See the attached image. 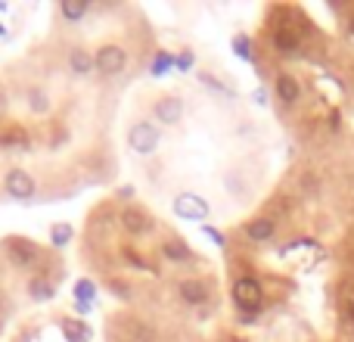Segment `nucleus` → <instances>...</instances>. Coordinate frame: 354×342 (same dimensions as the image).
<instances>
[{"instance_id":"nucleus-20","label":"nucleus","mask_w":354,"mask_h":342,"mask_svg":"<svg viewBox=\"0 0 354 342\" xmlns=\"http://www.w3.org/2000/svg\"><path fill=\"white\" fill-rule=\"evenodd\" d=\"M122 258H124L128 264H134V268H140V271H149V274H156V268H153V264H149L143 255H137L134 246H124V249H122Z\"/></svg>"},{"instance_id":"nucleus-19","label":"nucleus","mask_w":354,"mask_h":342,"mask_svg":"<svg viewBox=\"0 0 354 342\" xmlns=\"http://www.w3.org/2000/svg\"><path fill=\"white\" fill-rule=\"evenodd\" d=\"M62 330H66V336L72 342H87L91 339V327H87L84 321H62Z\"/></svg>"},{"instance_id":"nucleus-21","label":"nucleus","mask_w":354,"mask_h":342,"mask_svg":"<svg viewBox=\"0 0 354 342\" xmlns=\"http://www.w3.org/2000/svg\"><path fill=\"white\" fill-rule=\"evenodd\" d=\"M28 100H31V112H37V116H44V112H50V97L41 91V87H35V91L28 93Z\"/></svg>"},{"instance_id":"nucleus-29","label":"nucleus","mask_w":354,"mask_h":342,"mask_svg":"<svg viewBox=\"0 0 354 342\" xmlns=\"http://www.w3.org/2000/svg\"><path fill=\"white\" fill-rule=\"evenodd\" d=\"M351 35H354V19H351Z\"/></svg>"},{"instance_id":"nucleus-6","label":"nucleus","mask_w":354,"mask_h":342,"mask_svg":"<svg viewBox=\"0 0 354 342\" xmlns=\"http://www.w3.org/2000/svg\"><path fill=\"white\" fill-rule=\"evenodd\" d=\"M118 224H122V231L131 233V237H143V233L153 231V215H147L137 206H128V208H122V215H118Z\"/></svg>"},{"instance_id":"nucleus-12","label":"nucleus","mask_w":354,"mask_h":342,"mask_svg":"<svg viewBox=\"0 0 354 342\" xmlns=\"http://www.w3.org/2000/svg\"><path fill=\"white\" fill-rule=\"evenodd\" d=\"M274 87H277V97L283 100V103H295L299 100V93H301V87H299V81L292 78V75H277V81H274Z\"/></svg>"},{"instance_id":"nucleus-9","label":"nucleus","mask_w":354,"mask_h":342,"mask_svg":"<svg viewBox=\"0 0 354 342\" xmlns=\"http://www.w3.org/2000/svg\"><path fill=\"white\" fill-rule=\"evenodd\" d=\"M72 296H75V308H78L81 314H87L93 308V302H97V283L81 277V280L72 287Z\"/></svg>"},{"instance_id":"nucleus-4","label":"nucleus","mask_w":354,"mask_h":342,"mask_svg":"<svg viewBox=\"0 0 354 342\" xmlns=\"http://www.w3.org/2000/svg\"><path fill=\"white\" fill-rule=\"evenodd\" d=\"M174 215L183 221H205L208 218V202L199 193H177L174 196Z\"/></svg>"},{"instance_id":"nucleus-23","label":"nucleus","mask_w":354,"mask_h":342,"mask_svg":"<svg viewBox=\"0 0 354 342\" xmlns=\"http://www.w3.org/2000/svg\"><path fill=\"white\" fill-rule=\"evenodd\" d=\"M342 308H345V318L354 324V280L342 283Z\"/></svg>"},{"instance_id":"nucleus-14","label":"nucleus","mask_w":354,"mask_h":342,"mask_svg":"<svg viewBox=\"0 0 354 342\" xmlns=\"http://www.w3.org/2000/svg\"><path fill=\"white\" fill-rule=\"evenodd\" d=\"M87 10H91V0H62L59 3V16L66 22H81L87 16Z\"/></svg>"},{"instance_id":"nucleus-24","label":"nucleus","mask_w":354,"mask_h":342,"mask_svg":"<svg viewBox=\"0 0 354 342\" xmlns=\"http://www.w3.org/2000/svg\"><path fill=\"white\" fill-rule=\"evenodd\" d=\"M233 50H236L239 60H252V44H249V37H245V35L233 37Z\"/></svg>"},{"instance_id":"nucleus-8","label":"nucleus","mask_w":354,"mask_h":342,"mask_svg":"<svg viewBox=\"0 0 354 342\" xmlns=\"http://www.w3.org/2000/svg\"><path fill=\"white\" fill-rule=\"evenodd\" d=\"M6 249H10V258L19 268H31V264L37 262V246L25 237H10L6 240Z\"/></svg>"},{"instance_id":"nucleus-18","label":"nucleus","mask_w":354,"mask_h":342,"mask_svg":"<svg viewBox=\"0 0 354 342\" xmlns=\"http://www.w3.org/2000/svg\"><path fill=\"white\" fill-rule=\"evenodd\" d=\"M72 237H75V231H72V224H66V221H56V224L50 227V243H53L56 249H66V246L72 243Z\"/></svg>"},{"instance_id":"nucleus-25","label":"nucleus","mask_w":354,"mask_h":342,"mask_svg":"<svg viewBox=\"0 0 354 342\" xmlns=\"http://www.w3.org/2000/svg\"><path fill=\"white\" fill-rule=\"evenodd\" d=\"M109 287H112V293H115V296H122V299H124V302H128V299H131V289H128V287H124V283H115V280H112V283H109Z\"/></svg>"},{"instance_id":"nucleus-15","label":"nucleus","mask_w":354,"mask_h":342,"mask_svg":"<svg viewBox=\"0 0 354 342\" xmlns=\"http://www.w3.org/2000/svg\"><path fill=\"white\" fill-rule=\"evenodd\" d=\"M162 255H165L168 262H189L193 252H189V246L180 243V240H165V243H162Z\"/></svg>"},{"instance_id":"nucleus-17","label":"nucleus","mask_w":354,"mask_h":342,"mask_svg":"<svg viewBox=\"0 0 354 342\" xmlns=\"http://www.w3.org/2000/svg\"><path fill=\"white\" fill-rule=\"evenodd\" d=\"M274 231H277V227H274V221H270V218H255L249 227H245V233H249L252 240H258V243L270 240V237H274Z\"/></svg>"},{"instance_id":"nucleus-11","label":"nucleus","mask_w":354,"mask_h":342,"mask_svg":"<svg viewBox=\"0 0 354 342\" xmlns=\"http://www.w3.org/2000/svg\"><path fill=\"white\" fill-rule=\"evenodd\" d=\"M68 69H72V75H78V78L91 75L93 72V53L84 47H72L68 50Z\"/></svg>"},{"instance_id":"nucleus-3","label":"nucleus","mask_w":354,"mask_h":342,"mask_svg":"<svg viewBox=\"0 0 354 342\" xmlns=\"http://www.w3.org/2000/svg\"><path fill=\"white\" fill-rule=\"evenodd\" d=\"M128 66V50L122 44H103V47L93 53V69L100 75H118Z\"/></svg>"},{"instance_id":"nucleus-27","label":"nucleus","mask_w":354,"mask_h":342,"mask_svg":"<svg viewBox=\"0 0 354 342\" xmlns=\"http://www.w3.org/2000/svg\"><path fill=\"white\" fill-rule=\"evenodd\" d=\"M174 66H177V69H183V72H187V69H189V66H193V56H189V53L177 56V60H174Z\"/></svg>"},{"instance_id":"nucleus-5","label":"nucleus","mask_w":354,"mask_h":342,"mask_svg":"<svg viewBox=\"0 0 354 342\" xmlns=\"http://www.w3.org/2000/svg\"><path fill=\"white\" fill-rule=\"evenodd\" d=\"M233 302H236L239 308H245V312H258V308H261V287H258V280L239 277V280L233 283Z\"/></svg>"},{"instance_id":"nucleus-7","label":"nucleus","mask_w":354,"mask_h":342,"mask_svg":"<svg viewBox=\"0 0 354 342\" xmlns=\"http://www.w3.org/2000/svg\"><path fill=\"white\" fill-rule=\"evenodd\" d=\"M153 116L159 125H165V128H171L183 118V100L174 97V93H165V97H159L153 103Z\"/></svg>"},{"instance_id":"nucleus-28","label":"nucleus","mask_w":354,"mask_h":342,"mask_svg":"<svg viewBox=\"0 0 354 342\" xmlns=\"http://www.w3.org/2000/svg\"><path fill=\"white\" fill-rule=\"evenodd\" d=\"M0 112H3V97H0Z\"/></svg>"},{"instance_id":"nucleus-10","label":"nucleus","mask_w":354,"mask_h":342,"mask_svg":"<svg viewBox=\"0 0 354 342\" xmlns=\"http://www.w3.org/2000/svg\"><path fill=\"white\" fill-rule=\"evenodd\" d=\"M177 293H180V299L187 302V305H202V302H208V287L202 280H196V277H187V280L177 283Z\"/></svg>"},{"instance_id":"nucleus-26","label":"nucleus","mask_w":354,"mask_h":342,"mask_svg":"<svg viewBox=\"0 0 354 342\" xmlns=\"http://www.w3.org/2000/svg\"><path fill=\"white\" fill-rule=\"evenodd\" d=\"M202 231H205L208 237H212V240H214V243H218V246H224V243H227V240H224V233H218V231H214L212 224H205V227H202Z\"/></svg>"},{"instance_id":"nucleus-1","label":"nucleus","mask_w":354,"mask_h":342,"mask_svg":"<svg viewBox=\"0 0 354 342\" xmlns=\"http://www.w3.org/2000/svg\"><path fill=\"white\" fill-rule=\"evenodd\" d=\"M159 143H162V128L156 122H149V118H137V122L128 128V147H131V153L153 156L156 150H159Z\"/></svg>"},{"instance_id":"nucleus-22","label":"nucleus","mask_w":354,"mask_h":342,"mask_svg":"<svg viewBox=\"0 0 354 342\" xmlns=\"http://www.w3.org/2000/svg\"><path fill=\"white\" fill-rule=\"evenodd\" d=\"M171 66H174V53L159 50V53H156V60H153V66H149V72H153V75H165Z\"/></svg>"},{"instance_id":"nucleus-13","label":"nucleus","mask_w":354,"mask_h":342,"mask_svg":"<svg viewBox=\"0 0 354 342\" xmlns=\"http://www.w3.org/2000/svg\"><path fill=\"white\" fill-rule=\"evenodd\" d=\"M53 293H56V287L44 274H37V277H31V280H28L31 302H47V299H53Z\"/></svg>"},{"instance_id":"nucleus-2","label":"nucleus","mask_w":354,"mask_h":342,"mask_svg":"<svg viewBox=\"0 0 354 342\" xmlns=\"http://www.w3.org/2000/svg\"><path fill=\"white\" fill-rule=\"evenodd\" d=\"M3 190H6V196H10V199L31 202V199H35V193H37V183H35V177H31L25 168H10V171H6V177H3Z\"/></svg>"},{"instance_id":"nucleus-16","label":"nucleus","mask_w":354,"mask_h":342,"mask_svg":"<svg viewBox=\"0 0 354 342\" xmlns=\"http://www.w3.org/2000/svg\"><path fill=\"white\" fill-rule=\"evenodd\" d=\"M274 47L280 50V53H286V56H295L299 53V37H295L292 28H280L274 35Z\"/></svg>"}]
</instances>
